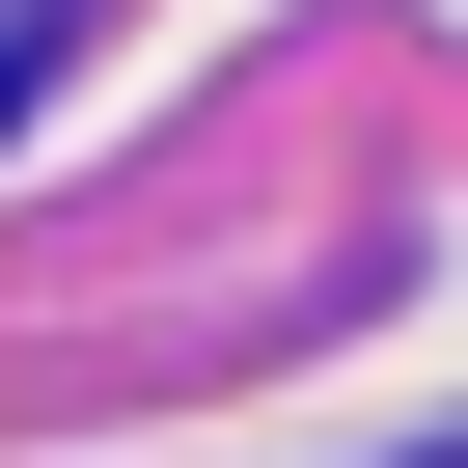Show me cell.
I'll return each instance as SVG.
<instances>
[{
    "mask_svg": "<svg viewBox=\"0 0 468 468\" xmlns=\"http://www.w3.org/2000/svg\"><path fill=\"white\" fill-rule=\"evenodd\" d=\"M28 56H56V0H0V111H28Z\"/></svg>",
    "mask_w": 468,
    "mask_h": 468,
    "instance_id": "6da1fadb",
    "label": "cell"
},
{
    "mask_svg": "<svg viewBox=\"0 0 468 468\" xmlns=\"http://www.w3.org/2000/svg\"><path fill=\"white\" fill-rule=\"evenodd\" d=\"M441 468H468V441H441Z\"/></svg>",
    "mask_w": 468,
    "mask_h": 468,
    "instance_id": "7a4b0ae2",
    "label": "cell"
}]
</instances>
